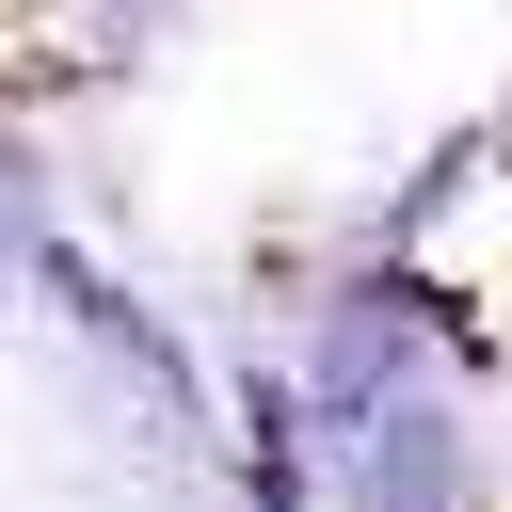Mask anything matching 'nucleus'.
I'll return each instance as SVG.
<instances>
[{
	"label": "nucleus",
	"mask_w": 512,
	"mask_h": 512,
	"mask_svg": "<svg viewBox=\"0 0 512 512\" xmlns=\"http://www.w3.org/2000/svg\"><path fill=\"white\" fill-rule=\"evenodd\" d=\"M336 512H480V432H464V384L448 400H400L336 480H320Z\"/></svg>",
	"instance_id": "nucleus-1"
}]
</instances>
